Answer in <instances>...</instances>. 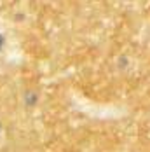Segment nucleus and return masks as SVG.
I'll list each match as a JSON object with an SVG mask.
<instances>
[{"mask_svg":"<svg viewBox=\"0 0 150 152\" xmlns=\"http://www.w3.org/2000/svg\"><path fill=\"white\" fill-rule=\"evenodd\" d=\"M2 44H4V39H2V35H0V49H2Z\"/></svg>","mask_w":150,"mask_h":152,"instance_id":"nucleus-1","label":"nucleus"}]
</instances>
